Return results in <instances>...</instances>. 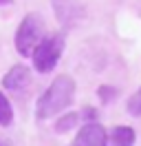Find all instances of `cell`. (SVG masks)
Instances as JSON below:
<instances>
[{
  "label": "cell",
  "mask_w": 141,
  "mask_h": 146,
  "mask_svg": "<svg viewBox=\"0 0 141 146\" xmlns=\"http://www.w3.org/2000/svg\"><path fill=\"white\" fill-rule=\"evenodd\" d=\"M51 7L62 27H75L86 18V9L79 0H51Z\"/></svg>",
  "instance_id": "277c9868"
},
{
  "label": "cell",
  "mask_w": 141,
  "mask_h": 146,
  "mask_svg": "<svg viewBox=\"0 0 141 146\" xmlns=\"http://www.w3.org/2000/svg\"><path fill=\"white\" fill-rule=\"evenodd\" d=\"M75 89H77V84H75V80L70 75H64V73L57 75L49 84V89L35 102V117L40 122H44V119H51L55 115H60L64 109H69L73 104Z\"/></svg>",
  "instance_id": "6da1fadb"
},
{
  "label": "cell",
  "mask_w": 141,
  "mask_h": 146,
  "mask_svg": "<svg viewBox=\"0 0 141 146\" xmlns=\"http://www.w3.org/2000/svg\"><path fill=\"white\" fill-rule=\"evenodd\" d=\"M31 82V73H29V69H26L24 64H16L13 69H9V73H5L2 75V86L7 89V91H24L26 84Z\"/></svg>",
  "instance_id": "8992f818"
},
{
  "label": "cell",
  "mask_w": 141,
  "mask_h": 146,
  "mask_svg": "<svg viewBox=\"0 0 141 146\" xmlns=\"http://www.w3.org/2000/svg\"><path fill=\"white\" fill-rule=\"evenodd\" d=\"M46 25L40 13H26L16 29V49L20 55H31L35 44L44 38Z\"/></svg>",
  "instance_id": "3957f363"
},
{
  "label": "cell",
  "mask_w": 141,
  "mask_h": 146,
  "mask_svg": "<svg viewBox=\"0 0 141 146\" xmlns=\"http://www.w3.org/2000/svg\"><path fill=\"white\" fill-rule=\"evenodd\" d=\"M97 119V111L86 106V109L82 111H75V113H66V115H62L57 122H55V133H66L70 128H75L79 122H93Z\"/></svg>",
  "instance_id": "52a82bcc"
},
{
  "label": "cell",
  "mask_w": 141,
  "mask_h": 146,
  "mask_svg": "<svg viewBox=\"0 0 141 146\" xmlns=\"http://www.w3.org/2000/svg\"><path fill=\"white\" fill-rule=\"evenodd\" d=\"M126 111L130 113L132 117H141V86H139V91H137V93L130 98V100H128Z\"/></svg>",
  "instance_id": "30bf717a"
},
{
  "label": "cell",
  "mask_w": 141,
  "mask_h": 146,
  "mask_svg": "<svg viewBox=\"0 0 141 146\" xmlns=\"http://www.w3.org/2000/svg\"><path fill=\"white\" fill-rule=\"evenodd\" d=\"M110 146H134L137 142V133L130 126H115L108 137Z\"/></svg>",
  "instance_id": "ba28073f"
},
{
  "label": "cell",
  "mask_w": 141,
  "mask_h": 146,
  "mask_svg": "<svg viewBox=\"0 0 141 146\" xmlns=\"http://www.w3.org/2000/svg\"><path fill=\"white\" fill-rule=\"evenodd\" d=\"M70 146H108V135H106V128L93 119V122H86L84 126L79 128L77 137L73 139Z\"/></svg>",
  "instance_id": "5b68a950"
},
{
  "label": "cell",
  "mask_w": 141,
  "mask_h": 146,
  "mask_svg": "<svg viewBox=\"0 0 141 146\" xmlns=\"http://www.w3.org/2000/svg\"><path fill=\"white\" fill-rule=\"evenodd\" d=\"M115 95H117V89H113V86H108V84H104V86L99 89V98H101L104 102H108L110 98H115Z\"/></svg>",
  "instance_id": "8fae6325"
},
{
  "label": "cell",
  "mask_w": 141,
  "mask_h": 146,
  "mask_svg": "<svg viewBox=\"0 0 141 146\" xmlns=\"http://www.w3.org/2000/svg\"><path fill=\"white\" fill-rule=\"evenodd\" d=\"M13 122V109L11 102L7 100V95L0 91V126H9Z\"/></svg>",
  "instance_id": "9c48e42d"
},
{
  "label": "cell",
  "mask_w": 141,
  "mask_h": 146,
  "mask_svg": "<svg viewBox=\"0 0 141 146\" xmlns=\"http://www.w3.org/2000/svg\"><path fill=\"white\" fill-rule=\"evenodd\" d=\"M64 46H66V40H64V33H49L44 36L35 49L31 51V60H33V69L40 73H49L53 71L57 62H60L62 53H64Z\"/></svg>",
  "instance_id": "7a4b0ae2"
},
{
  "label": "cell",
  "mask_w": 141,
  "mask_h": 146,
  "mask_svg": "<svg viewBox=\"0 0 141 146\" xmlns=\"http://www.w3.org/2000/svg\"><path fill=\"white\" fill-rule=\"evenodd\" d=\"M13 0H0V7H7V5H11Z\"/></svg>",
  "instance_id": "7c38bea8"
}]
</instances>
